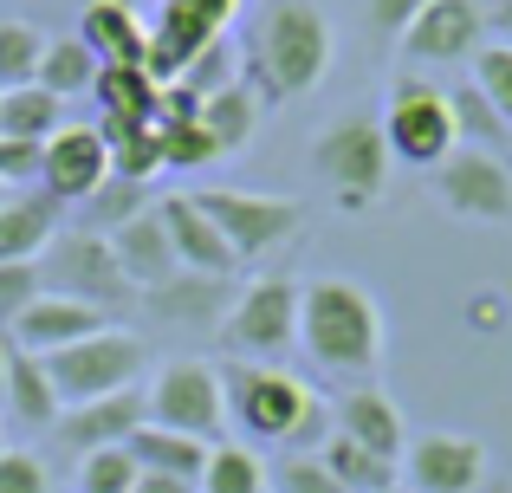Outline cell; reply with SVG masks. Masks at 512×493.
<instances>
[{
    "mask_svg": "<svg viewBox=\"0 0 512 493\" xmlns=\"http://www.w3.org/2000/svg\"><path fill=\"white\" fill-rule=\"evenodd\" d=\"M59 124H65V104L52 98L46 85H13V91H0V137L46 143Z\"/></svg>",
    "mask_w": 512,
    "mask_h": 493,
    "instance_id": "obj_29",
    "label": "cell"
},
{
    "mask_svg": "<svg viewBox=\"0 0 512 493\" xmlns=\"http://www.w3.org/2000/svg\"><path fill=\"white\" fill-rule=\"evenodd\" d=\"M266 461H260V448L253 442H221V448H208V468H201V481L195 493H266Z\"/></svg>",
    "mask_w": 512,
    "mask_h": 493,
    "instance_id": "obj_30",
    "label": "cell"
},
{
    "mask_svg": "<svg viewBox=\"0 0 512 493\" xmlns=\"http://www.w3.org/2000/svg\"><path fill=\"white\" fill-rule=\"evenodd\" d=\"M156 143H163V169L175 176H188V169H208L214 156V137L201 130V117H188V124H156Z\"/></svg>",
    "mask_w": 512,
    "mask_h": 493,
    "instance_id": "obj_35",
    "label": "cell"
},
{
    "mask_svg": "<svg viewBox=\"0 0 512 493\" xmlns=\"http://www.w3.org/2000/svg\"><path fill=\"white\" fill-rule=\"evenodd\" d=\"M98 182H111V150H104L98 124H59L46 137V163H39V189L59 208L85 202Z\"/></svg>",
    "mask_w": 512,
    "mask_h": 493,
    "instance_id": "obj_12",
    "label": "cell"
},
{
    "mask_svg": "<svg viewBox=\"0 0 512 493\" xmlns=\"http://www.w3.org/2000/svg\"><path fill=\"white\" fill-rule=\"evenodd\" d=\"M331 422H338V435H350L357 448H370V455L396 461L402 468V448H409V429H402V409L389 403L383 390H344L338 403H331Z\"/></svg>",
    "mask_w": 512,
    "mask_h": 493,
    "instance_id": "obj_18",
    "label": "cell"
},
{
    "mask_svg": "<svg viewBox=\"0 0 512 493\" xmlns=\"http://www.w3.org/2000/svg\"><path fill=\"white\" fill-rule=\"evenodd\" d=\"M195 208L221 228V241L234 247L240 266L279 253L292 234H299V221H305L299 202H286V195H247V189H201Z\"/></svg>",
    "mask_w": 512,
    "mask_h": 493,
    "instance_id": "obj_9",
    "label": "cell"
},
{
    "mask_svg": "<svg viewBox=\"0 0 512 493\" xmlns=\"http://www.w3.org/2000/svg\"><path fill=\"white\" fill-rule=\"evenodd\" d=\"M98 137H104V150H111V176H124V182H150V176H163V143H156V124L98 117Z\"/></svg>",
    "mask_w": 512,
    "mask_h": 493,
    "instance_id": "obj_26",
    "label": "cell"
},
{
    "mask_svg": "<svg viewBox=\"0 0 512 493\" xmlns=\"http://www.w3.org/2000/svg\"><path fill=\"white\" fill-rule=\"evenodd\" d=\"M201 130L214 137V150H221V156L247 150L253 130H260V98H253L240 78H234V85H221V91H208V98H201Z\"/></svg>",
    "mask_w": 512,
    "mask_h": 493,
    "instance_id": "obj_25",
    "label": "cell"
},
{
    "mask_svg": "<svg viewBox=\"0 0 512 493\" xmlns=\"http://www.w3.org/2000/svg\"><path fill=\"white\" fill-rule=\"evenodd\" d=\"M389 493H402V487H389Z\"/></svg>",
    "mask_w": 512,
    "mask_h": 493,
    "instance_id": "obj_50",
    "label": "cell"
},
{
    "mask_svg": "<svg viewBox=\"0 0 512 493\" xmlns=\"http://www.w3.org/2000/svg\"><path fill=\"white\" fill-rule=\"evenodd\" d=\"M487 46V13L474 0H428L402 33V52L422 65H461Z\"/></svg>",
    "mask_w": 512,
    "mask_h": 493,
    "instance_id": "obj_13",
    "label": "cell"
},
{
    "mask_svg": "<svg viewBox=\"0 0 512 493\" xmlns=\"http://www.w3.org/2000/svg\"><path fill=\"white\" fill-rule=\"evenodd\" d=\"M7 357H13V338L0 331V390H7Z\"/></svg>",
    "mask_w": 512,
    "mask_h": 493,
    "instance_id": "obj_47",
    "label": "cell"
},
{
    "mask_svg": "<svg viewBox=\"0 0 512 493\" xmlns=\"http://www.w3.org/2000/svg\"><path fill=\"white\" fill-rule=\"evenodd\" d=\"M506 493H512V487H506Z\"/></svg>",
    "mask_w": 512,
    "mask_h": 493,
    "instance_id": "obj_51",
    "label": "cell"
},
{
    "mask_svg": "<svg viewBox=\"0 0 512 493\" xmlns=\"http://www.w3.org/2000/svg\"><path fill=\"white\" fill-rule=\"evenodd\" d=\"M7 195H13V189H7V182H0V208H7Z\"/></svg>",
    "mask_w": 512,
    "mask_h": 493,
    "instance_id": "obj_48",
    "label": "cell"
},
{
    "mask_svg": "<svg viewBox=\"0 0 512 493\" xmlns=\"http://www.w3.org/2000/svg\"><path fill=\"white\" fill-rule=\"evenodd\" d=\"M143 403H150V422H156V429L195 435V442H214V435H221V422H227L221 370L201 364V357H169V364H156Z\"/></svg>",
    "mask_w": 512,
    "mask_h": 493,
    "instance_id": "obj_10",
    "label": "cell"
},
{
    "mask_svg": "<svg viewBox=\"0 0 512 493\" xmlns=\"http://www.w3.org/2000/svg\"><path fill=\"white\" fill-rule=\"evenodd\" d=\"M78 39L98 65H143V46H150V26L137 20L130 0H91L85 20H78Z\"/></svg>",
    "mask_w": 512,
    "mask_h": 493,
    "instance_id": "obj_20",
    "label": "cell"
},
{
    "mask_svg": "<svg viewBox=\"0 0 512 493\" xmlns=\"http://www.w3.org/2000/svg\"><path fill=\"white\" fill-rule=\"evenodd\" d=\"M163 7L188 13V20H201L208 33H227V26H234V13H240V0H163Z\"/></svg>",
    "mask_w": 512,
    "mask_h": 493,
    "instance_id": "obj_42",
    "label": "cell"
},
{
    "mask_svg": "<svg viewBox=\"0 0 512 493\" xmlns=\"http://www.w3.org/2000/svg\"><path fill=\"white\" fill-rule=\"evenodd\" d=\"M39 299V260H7L0 266V331H13V318Z\"/></svg>",
    "mask_w": 512,
    "mask_h": 493,
    "instance_id": "obj_38",
    "label": "cell"
},
{
    "mask_svg": "<svg viewBox=\"0 0 512 493\" xmlns=\"http://www.w3.org/2000/svg\"><path fill=\"white\" fill-rule=\"evenodd\" d=\"M253 72L266 98H305L331 72V20L318 0H260L253 20Z\"/></svg>",
    "mask_w": 512,
    "mask_h": 493,
    "instance_id": "obj_2",
    "label": "cell"
},
{
    "mask_svg": "<svg viewBox=\"0 0 512 493\" xmlns=\"http://www.w3.org/2000/svg\"><path fill=\"white\" fill-rule=\"evenodd\" d=\"M500 318V299H474V325H493Z\"/></svg>",
    "mask_w": 512,
    "mask_h": 493,
    "instance_id": "obj_46",
    "label": "cell"
},
{
    "mask_svg": "<svg viewBox=\"0 0 512 493\" xmlns=\"http://www.w3.org/2000/svg\"><path fill=\"white\" fill-rule=\"evenodd\" d=\"M221 396H227V422H234L247 442L286 448L318 390L305 377H292V370H279V364H247V357H234V364H221Z\"/></svg>",
    "mask_w": 512,
    "mask_h": 493,
    "instance_id": "obj_3",
    "label": "cell"
},
{
    "mask_svg": "<svg viewBox=\"0 0 512 493\" xmlns=\"http://www.w3.org/2000/svg\"><path fill=\"white\" fill-rule=\"evenodd\" d=\"M39 364H46V377H52V390H59V403L72 409V403H91V396L137 390V377H143V364H150V351H143L137 331L111 325V331H98V338H78V344H65V351L39 357Z\"/></svg>",
    "mask_w": 512,
    "mask_h": 493,
    "instance_id": "obj_5",
    "label": "cell"
},
{
    "mask_svg": "<svg viewBox=\"0 0 512 493\" xmlns=\"http://www.w3.org/2000/svg\"><path fill=\"white\" fill-rule=\"evenodd\" d=\"M39 52H46V33L33 20H0V91L33 85L39 78Z\"/></svg>",
    "mask_w": 512,
    "mask_h": 493,
    "instance_id": "obj_33",
    "label": "cell"
},
{
    "mask_svg": "<svg viewBox=\"0 0 512 493\" xmlns=\"http://www.w3.org/2000/svg\"><path fill=\"white\" fill-rule=\"evenodd\" d=\"M299 344L331 377H370L383 364V312L357 279H305L299 286Z\"/></svg>",
    "mask_w": 512,
    "mask_h": 493,
    "instance_id": "obj_1",
    "label": "cell"
},
{
    "mask_svg": "<svg viewBox=\"0 0 512 493\" xmlns=\"http://www.w3.org/2000/svg\"><path fill=\"white\" fill-rule=\"evenodd\" d=\"M78 208H85V228H91V234H117L124 221H137L143 208H150V195H143V182L111 176V182H98V189H91Z\"/></svg>",
    "mask_w": 512,
    "mask_h": 493,
    "instance_id": "obj_32",
    "label": "cell"
},
{
    "mask_svg": "<svg viewBox=\"0 0 512 493\" xmlns=\"http://www.w3.org/2000/svg\"><path fill=\"white\" fill-rule=\"evenodd\" d=\"M376 124H383L389 156H402V163H415V169H441L454 150H461V143H454L448 91L428 85V78H396Z\"/></svg>",
    "mask_w": 512,
    "mask_h": 493,
    "instance_id": "obj_7",
    "label": "cell"
},
{
    "mask_svg": "<svg viewBox=\"0 0 512 493\" xmlns=\"http://www.w3.org/2000/svg\"><path fill=\"white\" fill-rule=\"evenodd\" d=\"M130 493H195L188 481H169V474H137V487Z\"/></svg>",
    "mask_w": 512,
    "mask_h": 493,
    "instance_id": "obj_44",
    "label": "cell"
},
{
    "mask_svg": "<svg viewBox=\"0 0 512 493\" xmlns=\"http://www.w3.org/2000/svg\"><path fill=\"white\" fill-rule=\"evenodd\" d=\"M487 26H493V33H500V39H506V46H512V0H500V7H493V13H487Z\"/></svg>",
    "mask_w": 512,
    "mask_h": 493,
    "instance_id": "obj_45",
    "label": "cell"
},
{
    "mask_svg": "<svg viewBox=\"0 0 512 493\" xmlns=\"http://www.w3.org/2000/svg\"><path fill=\"white\" fill-rule=\"evenodd\" d=\"M422 7H428V0H370V26H376V33H409V20Z\"/></svg>",
    "mask_w": 512,
    "mask_h": 493,
    "instance_id": "obj_43",
    "label": "cell"
},
{
    "mask_svg": "<svg viewBox=\"0 0 512 493\" xmlns=\"http://www.w3.org/2000/svg\"><path fill=\"white\" fill-rule=\"evenodd\" d=\"M175 85H188L195 98H208V91H221V85H234V46H227V33L221 39H208V46L195 52V65H188Z\"/></svg>",
    "mask_w": 512,
    "mask_h": 493,
    "instance_id": "obj_37",
    "label": "cell"
},
{
    "mask_svg": "<svg viewBox=\"0 0 512 493\" xmlns=\"http://www.w3.org/2000/svg\"><path fill=\"white\" fill-rule=\"evenodd\" d=\"M0 455H7V442H0Z\"/></svg>",
    "mask_w": 512,
    "mask_h": 493,
    "instance_id": "obj_49",
    "label": "cell"
},
{
    "mask_svg": "<svg viewBox=\"0 0 512 493\" xmlns=\"http://www.w3.org/2000/svg\"><path fill=\"white\" fill-rule=\"evenodd\" d=\"M273 487L279 493H344L318 455H286V461H279V474H273Z\"/></svg>",
    "mask_w": 512,
    "mask_h": 493,
    "instance_id": "obj_39",
    "label": "cell"
},
{
    "mask_svg": "<svg viewBox=\"0 0 512 493\" xmlns=\"http://www.w3.org/2000/svg\"><path fill=\"white\" fill-rule=\"evenodd\" d=\"M402 461H409L415 493H480V481H487V448L474 435H448V429L415 435L402 448Z\"/></svg>",
    "mask_w": 512,
    "mask_h": 493,
    "instance_id": "obj_14",
    "label": "cell"
},
{
    "mask_svg": "<svg viewBox=\"0 0 512 493\" xmlns=\"http://www.w3.org/2000/svg\"><path fill=\"white\" fill-rule=\"evenodd\" d=\"M318 461L331 468V481H338L344 493H389V487H402V468H396V461L357 448L350 435H331V442L318 448Z\"/></svg>",
    "mask_w": 512,
    "mask_h": 493,
    "instance_id": "obj_27",
    "label": "cell"
},
{
    "mask_svg": "<svg viewBox=\"0 0 512 493\" xmlns=\"http://www.w3.org/2000/svg\"><path fill=\"white\" fill-rule=\"evenodd\" d=\"M117 253V266H124V279L137 292H156V286H169L182 266H175V247H169V234H163V221H156V208H143L137 221H124L117 234H104Z\"/></svg>",
    "mask_w": 512,
    "mask_h": 493,
    "instance_id": "obj_19",
    "label": "cell"
},
{
    "mask_svg": "<svg viewBox=\"0 0 512 493\" xmlns=\"http://www.w3.org/2000/svg\"><path fill=\"white\" fill-rule=\"evenodd\" d=\"M150 422V403H143V390H117V396H91V403H72L59 409V442L78 448V455H91V448H124L130 435Z\"/></svg>",
    "mask_w": 512,
    "mask_h": 493,
    "instance_id": "obj_16",
    "label": "cell"
},
{
    "mask_svg": "<svg viewBox=\"0 0 512 493\" xmlns=\"http://www.w3.org/2000/svg\"><path fill=\"white\" fill-rule=\"evenodd\" d=\"M33 85H46L52 98H78V91L98 85V59L85 52V39H46V52H39V78Z\"/></svg>",
    "mask_w": 512,
    "mask_h": 493,
    "instance_id": "obj_31",
    "label": "cell"
},
{
    "mask_svg": "<svg viewBox=\"0 0 512 493\" xmlns=\"http://www.w3.org/2000/svg\"><path fill=\"white\" fill-rule=\"evenodd\" d=\"M130 461H137V474H169V481H201V468H208V448L214 442H195V435H175V429H156V422H143L137 435H130Z\"/></svg>",
    "mask_w": 512,
    "mask_h": 493,
    "instance_id": "obj_21",
    "label": "cell"
},
{
    "mask_svg": "<svg viewBox=\"0 0 512 493\" xmlns=\"http://www.w3.org/2000/svg\"><path fill=\"white\" fill-rule=\"evenodd\" d=\"M0 493H52L46 461L26 455V448H7V455H0Z\"/></svg>",
    "mask_w": 512,
    "mask_h": 493,
    "instance_id": "obj_40",
    "label": "cell"
},
{
    "mask_svg": "<svg viewBox=\"0 0 512 493\" xmlns=\"http://www.w3.org/2000/svg\"><path fill=\"white\" fill-rule=\"evenodd\" d=\"M137 487V461L130 448H91L78 461V493H130Z\"/></svg>",
    "mask_w": 512,
    "mask_h": 493,
    "instance_id": "obj_36",
    "label": "cell"
},
{
    "mask_svg": "<svg viewBox=\"0 0 512 493\" xmlns=\"http://www.w3.org/2000/svg\"><path fill=\"white\" fill-rule=\"evenodd\" d=\"M98 104L104 117H130V124H156V98H163V85H156L143 65H98Z\"/></svg>",
    "mask_w": 512,
    "mask_h": 493,
    "instance_id": "obj_28",
    "label": "cell"
},
{
    "mask_svg": "<svg viewBox=\"0 0 512 493\" xmlns=\"http://www.w3.org/2000/svg\"><path fill=\"white\" fill-rule=\"evenodd\" d=\"M98 331H111V318H104L98 305H78V299H59V292H39V299L13 318L7 338L20 344V351H33V357H52V351H65V344H78V338H98Z\"/></svg>",
    "mask_w": 512,
    "mask_h": 493,
    "instance_id": "obj_17",
    "label": "cell"
},
{
    "mask_svg": "<svg viewBox=\"0 0 512 493\" xmlns=\"http://www.w3.org/2000/svg\"><path fill=\"white\" fill-rule=\"evenodd\" d=\"M0 403L13 409V422H26V429H52L59 422V390H52V377H46V364H39L33 351H20L13 344V357H7V390H0Z\"/></svg>",
    "mask_w": 512,
    "mask_h": 493,
    "instance_id": "obj_23",
    "label": "cell"
},
{
    "mask_svg": "<svg viewBox=\"0 0 512 493\" xmlns=\"http://www.w3.org/2000/svg\"><path fill=\"white\" fill-rule=\"evenodd\" d=\"M39 163H46V143L0 137V182H7V189H20V182H39Z\"/></svg>",
    "mask_w": 512,
    "mask_h": 493,
    "instance_id": "obj_41",
    "label": "cell"
},
{
    "mask_svg": "<svg viewBox=\"0 0 512 493\" xmlns=\"http://www.w3.org/2000/svg\"><path fill=\"white\" fill-rule=\"evenodd\" d=\"M46 279L59 286V299L98 305L104 318H117L124 305H137V299H143V292L124 279V266H117L111 241H104V234H91V228H59V234H52Z\"/></svg>",
    "mask_w": 512,
    "mask_h": 493,
    "instance_id": "obj_8",
    "label": "cell"
},
{
    "mask_svg": "<svg viewBox=\"0 0 512 493\" xmlns=\"http://www.w3.org/2000/svg\"><path fill=\"white\" fill-rule=\"evenodd\" d=\"M52 234H59V202H52L46 189L39 195H7V208H0V266L7 260H39V253L52 247Z\"/></svg>",
    "mask_w": 512,
    "mask_h": 493,
    "instance_id": "obj_22",
    "label": "cell"
},
{
    "mask_svg": "<svg viewBox=\"0 0 512 493\" xmlns=\"http://www.w3.org/2000/svg\"><path fill=\"white\" fill-rule=\"evenodd\" d=\"M156 221H163V234H169L175 266H182V273H195V279H234L240 273L234 247H227L221 228L195 208V195H163V202H156Z\"/></svg>",
    "mask_w": 512,
    "mask_h": 493,
    "instance_id": "obj_15",
    "label": "cell"
},
{
    "mask_svg": "<svg viewBox=\"0 0 512 493\" xmlns=\"http://www.w3.org/2000/svg\"><path fill=\"white\" fill-rule=\"evenodd\" d=\"M467 65H474V72H467V78H474V91L512 124V46H506V39H487Z\"/></svg>",
    "mask_w": 512,
    "mask_h": 493,
    "instance_id": "obj_34",
    "label": "cell"
},
{
    "mask_svg": "<svg viewBox=\"0 0 512 493\" xmlns=\"http://www.w3.org/2000/svg\"><path fill=\"white\" fill-rule=\"evenodd\" d=\"M221 344L247 364H273L286 344H299V279L273 273L234 292V305L221 312Z\"/></svg>",
    "mask_w": 512,
    "mask_h": 493,
    "instance_id": "obj_6",
    "label": "cell"
},
{
    "mask_svg": "<svg viewBox=\"0 0 512 493\" xmlns=\"http://www.w3.org/2000/svg\"><path fill=\"white\" fill-rule=\"evenodd\" d=\"M312 163H318V176L331 182V195H338L344 215H363V208H370L376 195L389 189V143H383V124H376V117H363V111L331 117V124L318 130Z\"/></svg>",
    "mask_w": 512,
    "mask_h": 493,
    "instance_id": "obj_4",
    "label": "cell"
},
{
    "mask_svg": "<svg viewBox=\"0 0 512 493\" xmlns=\"http://www.w3.org/2000/svg\"><path fill=\"white\" fill-rule=\"evenodd\" d=\"M435 195L461 221H512V163L480 150H454L435 169Z\"/></svg>",
    "mask_w": 512,
    "mask_h": 493,
    "instance_id": "obj_11",
    "label": "cell"
},
{
    "mask_svg": "<svg viewBox=\"0 0 512 493\" xmlns=\"http://www.w3.org/2000/svg\"><path fill=\"white\" fill-rule=\"evenodd\" d=\"M448 111H454V143H461V150H480V156L512 163V124L474 91V78L448 91Z\"/></svg>",
    "mask_w": 512,
    "mask_h": 493,
    "instance_id": "obj_24",
    "label": "cell"
}]
</instances>
